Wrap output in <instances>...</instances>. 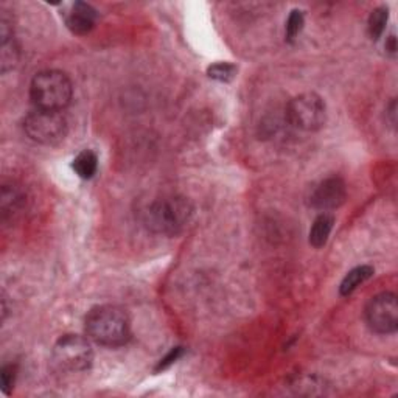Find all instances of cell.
I'll return each mask as SVG.
<instances>
[{
  "instance_id": "cell-1",
  "label": "cell",
  "mask_w": 398,
  "mask_h": 398,
  "mask_svg": "<svg viewBox=\"0 0 398 398\" xmlns=\"http://www.w3.org/2000/svg\"><path fill=\"white\" fill-rule=\"evenodd\" d=\"M195 207L189 198L171 195L153 199L140 210V221L149 232L174 236L190 222Z\"/></svg>"
},
{
  "instance_id": "cell-2",
  "label": "cell",
  "mask_w": 398,
  "mask_h": 398,
  "mask_svg": "<svg viewBox=\"0 0 398 398\" xmlns=\"http://www.w3.org/2000/svg\"><path fill=\"white\" fill-rule=\"evenodd\" d=\"M89 339L104 347H122L131 339V321L126 311L117 305L92 308L84 321Z\"/></svg>"
},
{
  "instance_id": "cell-3",
  "label": "cell",
  "mask_w": 398,
  "mask_h": 398,
  "mask_svg": "<svg viewBox=\"0 0 398 398\" xmlns=\"http://www.w3.org/2000/svg\"><path fill=\"white\" fill-rule=\"evenodd\" d=\"M72 97V81L64 72L42 70L31 79L30 98L36 109L62 112L70 104Z\"/></svg>"
},
{
  "instance_id": "cell-4",
  "label": "cell",
  "mask_w": 398,
  "mask_h": 398,
  "mask_svg": "<svg viewBox=\"0 0 398 398\" xmlns=\"http://www.w3.org/2000/svg\"><path fill=\"white\" fill-rule=\"evenodd\" d=\"M285 112L291 126L305 133L319 131L327 120L325 102L314 92H305L291 98Z\"/></svg>"
},
{
  "instance_id": "cell-5",
  "label": "cell",
  "mask_w": 398,
  "mask_h": 398,
  "mask_svg": "<svg viewBox=\"0 0 398 398\" xmlns=\"http://www.w3.org/2000/svg\"><path fill=\"white\" fill-rule=\"evenodd\" d=\"M22 124L25 134L41 145H55L67 134V120L58 111L35 109L23 118Z\"/></svg>"
},
{
  "instance_id": "cell-6",
  "label": "cell",
  "mask_w": 398,
  "mask_h": 398,
  "mask_svg": "<svg viewBox=\"0 0 398 398\" xmlns=\"http://www.w3.org/2000/svg\"><path fill=\"white\" fill-rule=\"evenodd\" d=\"M53 359L61 369L68 372L87 370L93 361L91 342L78 334L61 336L53 347Z\"/></svg>"
},
{
  "instance_id": "cell-7",
  "label": "cell",
  "mask_w": 398,
  "mask_h": 398,
  "mask_svg": "<svg viewBox=\"0 0 398 398\" xmlns=\"http://www.w3.org/2000/svg\"><path fill=\"white\" fill-rule=\"evenodd\" d=\"M366 322L373 333L392 334L398 328V302L394 292L372 297L364 310Z\"/></svg>"
},
{
  "instance_id": "cell-8",
  "label": "cell",
  "mask_w": 398,
  "mask_h": 398,
  "mask_svg": "<svg viewBox=\"0 0 398 398\" xmlns=\"http://www.w3.org/2000/svg\"><path fill=\"white\" fill-rule=\"evenodd\" d=\"M347 187L339 176H330L316 184L308 196V202L316 210H334L345 202Z\"/></svg>"
},
{
  "instance_id": "cell-9",
  "label": "cell",
  "mask_w": 398,
  "mask_h": 398,
  "mask_svg": "<svg viewBox=\"0 0 398 398\" xmlns=\"http://www.w3.org/2000/svg\"><path fill=\"white\" fill-rule=\"evenodd\" d=\"M97 11L92 5L84 2H77L72 5L70 11L66 15V23L68 30L75 35H87L91 33L97 23Z\"/></svg>"
},
{
  "instance_id": "cell-10",
  "label": "cell",
  "mask_w": 398,
  "mask_h": 398,
  "mask_svg": "<svg viewBox=\"0 0 398 398\" xmlns=\"http://www.w3.org/2000/svg\"><path fill=\"white\" fill-rule=\"evenodd\" d=\"M333 224H334L333 215L323 211V214L317 216L310 230V245L316 249L325 246V243L328 241V236L333 230Z\"/></svg>"
},
{
  "instance_id": "cell-11",
  "label": "cell",
  "mask_w": 398,
  "mask_h": 398,
  "mask_svg": "<svg viewBox=\"0 0 398 398\" xmlns=\"http://www.w3.org/2000/svg\"><path fill=\"white\" fill-rule=\"evenodd\" d=\"M373 276V267L369 265H363L352 269L341 282L339 292L341 296H350L352 292L358 288L359 285H363L366 280H369Z\"/></svg>"
},
{
  "instance_id": "cell-12",
  "label": "cell",
  "mask_w": 398,
  "mask_h": 398,
  "mask_svg": "<svg viewBox=\"0 0 398 398\" xmlns=\"http://www.w3.org/2000/svg\"><path fill=\"white\" fill-rule=\"evenodd\" d=\"M23 205V195L17 187L3 185L2 195H0V207H2V216L6 220V216L16 214Z\"/></svg>"
},
{
  "instance_id": "cell-13",
  "label": "cell",
  "mask_w": 398,
  "mask_h": 398,
  "mask_svg": "<svg viewBox=\"0 0 398 398\" xmlns=\"http://www.w3.org/2000/svg\"><path fill=\"white\" fill-rule=\"evenodd\" d=\"M73 170L83 179H91L98 170V159L95 153L84 149L73 160Z\"/></svg>"
},
{
  "instance_id": "cell-14",
  "label": "cell",
  "mask_w": 398,
  "mask_h": 398,
  "mask_svg": "<svg viewBox=\"0 0 398 398\" xmlns=\"http://www.w3.org/2000/svg\"><path fill=\"white\" fill-rule=\"evenodd\" d=\"M0 68L2 73L12 70L19 61V47L15 41V37L6 41H0Z\"/></svg>"
},
{
  "instance_id": "cell-15",
  "label": "cell",
  "mask_w": 398,
  "mask_h": 398,
  "mask_svg": "<svg viewBox=\"0 0 398 398\" xmlns=\"http://www.w3.org/2000/svg\"><path fill=\"white\" fill-rule=\"evenodd\" d=\"M388 19H389V10L386 8V6H379V8H375L370 12L367 30H369V35L373 41L379 39V36L384 33Z\"/></svg>"
},
{
  "instance_id": "cell-16",
  "label": "cell",
  "mask_w": 398,
  "mask_h": 398,
  "mask_svg": "<svg viewBox=\"0 0 398 398\" xmlns=\"http://www.w3.org/2000/svg\"><path fill=\"white\" fill-rule=\"evenodd\" d=\"M209 77L214 78L216 81H222V83H227V81L234 79L236 75V67L232 64H227V62H218L209 67Z\"/></svg>"
},
{
  "instance_id": "cell-17",
  "label": "cell",
  "mask_w": 398,
  "mask_h": 398,
  "mask_svg": "<svg viewBox=\"0 0 398 398\" xmlns=\"http://www.w3.org/2000/svg\"><path fill=\"white\" fill-rule=\"evenodd\" d=\"M303 23H305L303 12L298 10L291 11L288 21H286V37H288L290 41L294 39V37L302 31Z\"/></svg>"
},
{
  "instance_id": "cell-18",
  "label": "cell",
  "mask_w": 398,
  "mask_h": 398,
  "mask_svg": "<svg viewBox=\"0 0 398 398\" xmlns=\"http://www.w3.org/2000/svg\"><path fill=\"white\" fill-rule=\"evenodd\" d=\"M0 379H2V390L5 394H10V390L12 389L16 381V366L6 364L0 370Z\"/></svg>"
},
{
  "instance_id": "cell-19",
  "label": "cell",
  "mask_w": 398,
  "mask_h": 398,
  "mask_svg": "<svg viewBox=\"0 0 398 398\" xmlns=\"http://www.w3.org/2000/svg\"><path fill=\"white\" fill-rule=\"evenodd\" d=\"M180 354H182V347H174L173 350H171L170 353H168L164 359H160L158 369H167V367L170 366V364L176 363Z\"/></svg>"
},
{
  "instance_id": "cell-20",
  "label": "cell",
  "mask_w": 398,
  "mask_h": 398,
  "mask_svg": "<svg viewBox=\"0 0 398 398\" xmlns=\"http://www.w3.org/2000/svg\"><path fill=\"white\" fill-rule=\"evenodd\" d=\"M397 103H395V100H392V103L389 104V108H388V112H389V115H390V124L392 126H395V117H397Z\"/></svg>"
},
{
  "instance_id": "cell-21",
  "label": "cell",
  "mask_w": 398,
  "mask_h": 398,
  "mask_svg": "<svg viewBox=\"0 0 398 398\" xmlns=\"http://www.w3.org/2000/svg\"><path fill=\"white\" fill-rule=\"evenodd\" d=\"M386 48H388L390 53H395V50H397V46H395V36H390V37H389V42L386 44Z\"/></svg>"
}]
</instances>
